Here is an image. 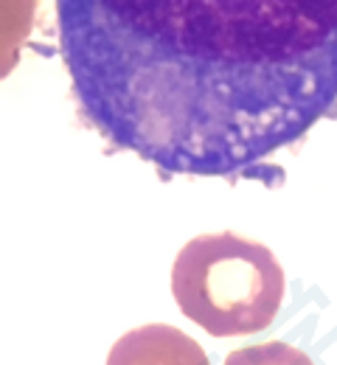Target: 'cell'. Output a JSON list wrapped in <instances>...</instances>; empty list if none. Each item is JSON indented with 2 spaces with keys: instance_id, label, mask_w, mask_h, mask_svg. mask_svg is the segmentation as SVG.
<instances>
[{
  "instance_id": "4",
  "label": "cell",
  "mask_w": 337,
  "mask_h": 365,
  "mask_svg": "<svg viewBox=\"0 0 337 365\" xmlns=\"http://www.w3.org/2000/svg\"><path fill=\"white\" fill-rule=\"evenodd\" d=\"M34 14L37 0H0V79L20 65L23 46L34 29Z\"/></svg>"
},
{
  "instance_id": "2",
  "label": "cell",
  "mask_w": 337,
  "mask_h": 365,
  "mask_svg": "<svg viewBox=\"0 0 337 365\" xmlns=\"http://www.w3.org/2000/svg\"><path fill=\"white\" fill-rule=\"evenodd\" d=\"M287 275L273 250L239 233H202L172 267V295L186 318L214 337L259 334L279 318Z\"/></svg>"
},
{
  "instance_id": "5",
  "label": "cell",
  "mask_w": 337,
  "mask_h": 365,
  "mask_svg": "<svg viewBox=\"0 0 337 365\" xmlns=\"http://www.w3.org/2000/svg\"><path fill=\"white\" fill-rule=\"evenodd\" d=\"M225 365H315L312 357L289 343L270 340L259 346H244L225 357Z\"/></svg>"
},
{
  "instance_id": "3",
  "label": "cell",
  "mask_w": 337,
  "mask_h": 365,
  "mask_svg": "<svg viewBox=\"0 0 337 365\" xmlns=\"http://www.w3.org/2000/svg\"><path fill=\"white\" fill-rule=\"evenodd\" d=\"M107 365H211L192 334L169 323H146L115 340Z\"/></svg>"
},
{
  "instance_id": "1",
  "label": "cell",
  "mask_w": 337,
  "mask_h": 365,
  "mask_svg": "<svg viewBox=\"0 0 337 365\" xmlns=\"http://www.w3.org/2000/svg\"><path fill=\"white\" fill-rule=\"evenodd\" d=\"M82 115L163 175L256 178L337 110V0H56Z\"/></svg>"
}]
</instances>
